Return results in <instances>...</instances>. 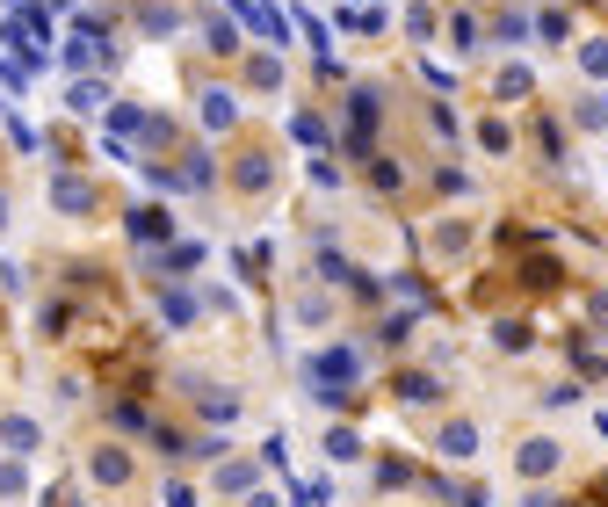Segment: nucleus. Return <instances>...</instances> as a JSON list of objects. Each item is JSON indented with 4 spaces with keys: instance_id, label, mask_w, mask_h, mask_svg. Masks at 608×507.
<instances>
[{
    "instance_id": "1",
    "label": "nucleus",
    "mask_w": 608,
    "mask_h": 507,
    "mask_svg": "<svg viewBox=\"0 0 608 507\" xmlns=\"http://www.w3.org/2000/svg\"><path fill=\"white\" fill-rule=\"evenodd\" d=\"M478 450V428H464V421H456L449 435H442V457H471Z\"/></svg>"
},
{
    "instance_id": "2",
    "label": "nucleus",
    "mask_w": 608,
    "mask_h": 507,
    "mask_svg": "<svg viewBox=\"0 0 608 507\" xmlns=\"http://www.w3.org/2000/svg\"><path fill=\"white\" fill-rule=\"evenodd\" d=\"M232 116H239V109H232V95H203V124H210V131H225Z\"/></svg>"
},
{
    "instance_id": "3",
    "label": "nucleus",
    "mask_w": 608,
    "mask_h": 507,
    "mask_svg": "<svg viewBox=\"0 0 608 507\" xmlns=\"http://www.w3.org/2000/svg\"><path fill=\"white\" fill-rule=\"evenodd\" d=\"M551 464H558V450H551V442H529V450H522V471H529V479H543Z\"/></svg>"
},
{
    "instance_id": "4",
    "label": "nucleus",
    "mask_w": 608,
    "mask_h": 507,
    "mask_svg": "<svg viewBox=\"0 0 608 507\" xmlns=\"http://www.w3.org/2000/svg\"><path fill=\"white\" fill-rule=\"evenodd\" d=\"M58 203H66V211H87V203H95V189H87V182H58Z\"/></svg>"
},
{
    "instance_id": "5",
    "label": "nucleus",
    "mask_w": 608,
    "mask_h": 507,
    "mask_svg": "<svg viewBox=\"0 0 608 507\" xmlns=\"http://www.w3.org/2000/svg\"><path fill=\"white\" fill-rule=\"evenodd\" d=\"M587 73H608V44H587Z\"/></svg>"
}]
</instances>
